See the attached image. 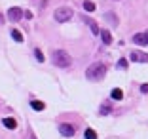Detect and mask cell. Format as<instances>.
<instances>
[{
    "label": "cell",
    "mask_w": 148,
    "mask_h": 139,
    "mask_svg": "<svg viewBox=\"0 0 148 139\" xmlns=\"http://www.w3.org/2000/svg\"><path fill=\"white\" fill-rule=\"evenodd\" d=\"M106 76V65L105 63H101V61H95L89 65V69L86 71V78L91 80V82H99Z\"/></svg>",
    "instance_id": "1"
},
{
    "label": "cell",
    "mask_w": 148,
    "mask_h": 139,
    "mask_svg": "<svg viewBox=\"0 0 148 139\" xmlns=\"http://www.w3.org/2000/svg\"><path fill=\"white\" fill-rule=\"evenodd\" d=\"M53 63H55L59 69H69L72 65V57L65 52V50H57L53 52Z\"/></svg>",
    "instance_id": "2"
},
{
    "label": "cell",
    "mask_w": 148,
    "mask_h": 139,
    "mask_svg": "<svg viewBox=\"0 0 148 139\" xmlns=\"http://www.w3.org/2000/svg\"><path fill=\"white\" fill-rule=\"evenodd\" d=\"M72 15H74V12H72L70 8H66V6H63V8H57L55 13H53V17H55L57 23H66L69 19H72Z\"/></svg>",
    "instance_id": "3"
},
{
    "label": "cell",
    "mask_w": 148,
    "mask_h": 139,
    "mask_svg": "<svg viewBox=\"0 0 148 139\" xmlns=\"http://www.w3.org/2000/svg\"><path fill=\"white\" fill-rule=\"evenodd\" d=\"M129 59L133 63H148V53L140 52V50H135V52L129 53Z\"/></svg>",
    "instance_id": "4"
},
{
    "label": "cell",
    "mask_w": 148,
    "mask_h": 139,
    "mask_svg": "<svg viewBox=\"0 0 148 139\" xmlns=\"http://www.w3.org/2000/svg\"><path fill=\"white\" fill-rule=\"evenodd\" d=\"M23 15H25V13H23V12H21V8H17V6H13V8H10V10H8V19H10L12 23H17L19 19L23 17Z\"/></svg>",
    "instance_id": "5"
},
{
    "label": "cell",
    "mask_w": 148,
    "mask_h": 139,
    "mask_svg": "<svg viewBox=\"0 0 148 139\" xmlns=\"http://www.w3.org/2000/svg\"><path fill=\"white\" fill-rule=\"evenodd\" d=\"M59 133L65 135V137H72L76 133V128L72 124H59Z\"/></svg>",
    "instance_id": "6"
},
{
    "label": "cell",
    "mask_w": 148,
    "mask_h": 139,
    "mask_svg": "<svg viewBox=\"0 0 148 139\" xmlns=\"http://www.w3.org/2000/svg\"><path fill=\"white\" fill-rule=\"evenodd\" d=\"M133 42L139 44V46H148V30L146 33H137V35H133Z\"/></svg>",
    "instance_id": "7"
},
{
    "label": "cell",
    "mask_w": 148,
    "mask_h": 139,
    "mask_svg": "<svg viewBox=\"0 0 148 139\" xmlns=\"http://www.w3.org/2000/svg\"><path fill=\"white\" fill-rule=\"evenodd\" d=\"M105 21H108L112 27H118V25H120V19H118V15L114 12H106L105 13Z\"/></svg>",
    "instance_id": "8"
},
{
    "label": "cell",
    "mask_w": 148,
    "mask_h": 139,
    "mask_svg": "<svg viewBox=\"0 0 148 139\" xmlns=\"http://www.w3.org/2000/svg\"><path fill=\"white\" fill-rule=\"evenodd\" d=\"M99 35H101V40H103L106 46H108V44H112V35H110V30L105 29V30H101Z\"/></svg>",
    "instance_id": "9"
},
{
    "label": "cell",
    "mask_w": 148,
    "mask_h": 139,
    "mask_svg": "<svg viewBox=\"0 0 148 139\" xmlns=\"http://www.w3.org/2000/svg\"><path fill=\"white\" fill-rule=\"evenodd\" d=\"M110 97H112L114 101H122L123 99V91L120 90V88H114V90L110 91Z\"/></svg>",
    "instance_id": "10"
},
{
    "label": "cell",
    "mask_w": 148,
    "mask_h": 139,
    "mask_svg": "<svg viewBox=\"0 0 148 139\" xmlns=\"http://www.w3.org/2000/svg\"><path fill=\"white\" fill-rule=\"evenodd\" d=\"M2 124H4L8 130H15V128H17V122L13 120V118H4V120H2Z\"/></svg>",
    "instance_id": "11"
},
{
    "label": "cell",
    "mask_w": 148,
    "mask_h": 139,
    "mask_svg": "<svg viewBox=\"0 0 148 139\" xmlns=\"http://www.w3.org/2000/svg\"><path fill=\"white\" fill-rule=\"evenodd\" d=\"M31 107H32L34 111H44V109H46V105H44L42 101H36V99L31 101Z\"/></svg>",
    "instance_id": "12"
},
{
    "label": "cell",
    "mask_w": 148,
    "mask_h": 139,
    "mask_svg": "<svg viewBox=\"0 0 148 139\" xmlns=\"http://www.w3.org/2000/svg\"><path fill=\"white\" fill-rule=\"evenodd\" d=\"M84 10L86 12H95V2H91V0H84Z\"/></svg>",
    "instance_id": "13"
},
{
    "label": "cell",
    "mask_w": 148,
    "mask_h": 139,
    "mask_svg": "<svg viewBox=\"0 0 148 139\" xmlns=\"http://www.w3.org/2000/svg\"><path fill=\"white\" fill-rule=\"evenodd\" d=\"M86 23H87V25H89V27H91L93 35H99V33H101V30H99V27H97V23L93 21V19H86Z\"/></svg>",
    "instance_id": "14"
},
{
    "label": "cell",
    "mask_w": 148,
    "mask_h": 139,
    "mask_svg": "<svg viewBox=\"0 0 148 139\" xmlns=\"http://www.w3.org/2000/svg\"><path fill=\"white\" fill-rule=\"evenodd\" d=\"M12 38L15 40V42H23V35L19 33L17 29H12Z\"/></svg>",
    "instance_id": "15"
},
{
    "label": "cell",
    "mask_w": 148,
    "mask_h": 139,
    "mask_svg": "<svg viewBox=\"0 0 148 139\" xmlns=\"http://www.w3.org/2000/svg\"><path fill=\"white\" fill-rule=\"evenodd\" d=\"M84 137H86V139H97V133H95V130L87 128V130H86V133H84Z\"/></svg>",
    "instance_id": "16"
},
{
    "label": "cell",
    "mask_w": 148,
    "mask_h": 139,
    "mask_svg": "<svg viewBox=\"0 0 148 139\" xmlns=\"http://www.w3.org/2000/svg\"><path fill=\"white\" fill-rule=\"evenodd\" d=\"M118 69H127V59H120L118 61Z\"/></svg>",
    "instance_id": "17"
},
{
    "label": "cell",
    "mask_w": 148,
    "mask_h": 139,
    "mask_svg": "<svg viewBox=\"0 0 148 139\" xmlns=\"http://www.w3.org/2000/svg\"><path fill=\"white\" fill-rule=\"evenodd\" d=\"M110 111H112V109H110V105H103V107H101V114H108Z\"/></svg>",
    "instance_id": "18"
},
{
    "label": "cell",
    "mask_w": 148,
    "mask_h": 139,
    "mask_svg": "<svg viewBox=\"0 0 148 139\" xmlns=\"http://www.w3.org/2000/svg\"><path fill=\"white\" fill-rule=\"evenodd\" d=\"M34 57H36V59H38V61H44V53H42V52H40V50H38V48H36V50H34Z\"/></svg>",
    "instance_id": "19"
},
{
    "label": "cell",
    "mask_w": 148,
    "mask_h": 139,
    "mask_svg": "<svg viewBox=\"0 0 148 139\" xmlns=\"http://www.w3.org/2000/svg\"><path fill=\"white\" fill-rule=\"evenodd\" d=\"M140 93H148V84H143V86H140Z\"/></svg>",
    "instance_id": "20"
},
{
    "label": "cell",
    "mask_w": 148,
    "mask_h": 139,
    "mask_svg": "<svg viewBox=\"0 0 148 139\" xmlns=\"http://www.w3.org/2000/svg\"><path fill=\"white\" fill-rule=\"evenodd\" d=\"M31 139H38V137H36V135H34V133L31 131Z\"/></svg>",
    "instance_id": "21"
}]
</instances>
